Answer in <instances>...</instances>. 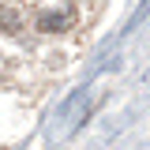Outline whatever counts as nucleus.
<instances>
[{"mask_svg": "<svg viewBox=\"0 0 150 150\" xmlns=\"http://www.w3.org/2000/svg\"><path fill=\"white\" fill-rule=\"evenodd\" d=\"M71 23H75L71 4H60V0L45 4V8L38 11V30H45V34H56V30H64V26H71Z\"/></svg>", "mask_w": 150, "mask_h": 150, "instance_id": "obj_1", "label": "nucleus"}, {"mask_svg": "<svg viewBox=\"0 0 150 150\" xmlns=\"http://www.w3.org/2000/svg\"><path fill=\"white\" fill-rule=\"evenodd\" d=\"M0 26H4L8 34H19V30H23V19H19L15 8H8V4L0 8Z\"/></svg>", "mask_w": 150, "mask_h": 150, "instance_id": "obj_2", "label": "nucleus"}]
</instances>
